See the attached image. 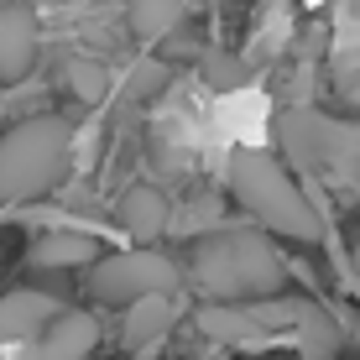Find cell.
<instances>
[{
    "label": "cell",
    "mask_w": 360,
    "mask_h": 360,
    "mask_svg": "<svg viewBox=\"0 0 360 360\" xmlns=\"http://www.w3.org/2000/svg\"><path fill=\"white\" fill-rule=\"evenodd\" d=\"M193 288L204 292V303H262L288 288V262L271 245V235L225 225L193 245Z\"/></svg>",
    "instance_id": "1"
},
{
    "label": "cell",
    "mask_w": 360,
    "mask_h": 360,
    "mask_svg": "<svg viewBox=\"0 0 360 360\" xmlns=\"http://www.w3.org/2000/svg\"><path fill=\"white\" fill-rule=\"evenodd\" d=\"M225 188L235 204H245V214L256 225H266L271 235H288V240H319L324 219L308 204V193L292 183V172L282 162H271L266 152H230L225 162Z\"/></svg>",
    "instance_id": "2"
},
{
    "label": "cell",
    "mask_w": 360,
    "mask_h": 360,
    "mask_svg": "<svg viewBox=\"0 0 360 360\" xmlns=\"http://www.w3.org/2000/svg\"><path fill=\"white\" fill-rule=\"evenodd\" d=\"M73 131L63 115H32L0 136V204H32L68 172Z\"/></svg>",
    "instance_id": "3"
},
{
    "label": "cell",
    "mask_w": 360,
    "mask_h": 360,
    "mask_svg": "<svg viewBox=\"0 0 360 360\" xmlns=\"http://www.w3.org/2000/svg\"><path fill=\"white\" fill-rule=\"evenodd\" d=\"M282 152L292 167H303L308 178H329L340 188H360V131L345 120L324 115V110L297 105L282 115Z\"/></svg>",
    "instance_id": "4"
},
{
    "label": "cell",
    "mask_w": 360,
    "mask_h": 360,
    "mask_svg": "<svg viewBox=\"0 0 360 360\" xmlns=\"http://www.w3.org/2000/svg\"><path fill=\"white\" fill-rule=\"evenodd\" d=\"M183 282V271L162 251H115L89 271V297L94 303H141V297H167Z\"/></svg>",
    "instance_id": "5"
},
{
    "label": "cell",
    "mask_w": 360,
    "mask_h": 360,
    "mask_svg": "<svg viewBox=\"0 0 360 360\" xmlns=\"http://www.w3.org/2000/svg\"><path fill=\"white\" fill-rule=\"evenodd\" d=\"M99 345V324L94 314H79V308H63V319H53L32 345H21L16 360H84Z\"/></svg>",
    "instance_id": "6"
},
{
    "label": "cell",
    "mask_w": 360,
    "mask_h": 360,
    "mask_svg": "<svg viewBox=\"0 0 360 360\" xmlns=\"http://www.w3.org/2000/svg\"><path fill=\"white\" fill-rule=\"evenodd\" d=\"M37 47H42V32H37L32 6L0 0V79L21 84L37 68Z\"/></svg>",
    "instance_id": "7"
},
{
    "label": "cell",
    "mask_w": 360,
    "mask_h": 360,
    "mask_svg": "<svg viewBox=\"0 0 360 360\" xmlns=\"http://www.w3.org/2000/svg\"><path fill=\"white\" fill-rule=\"evenodd\" d=\"M53 319H63V308H58V297L47 292H32V288H16L0 297V350H21V345H32L37 334H42Z\"/></svg>",
    "instance_id": "8"
},
{
    "label": "cell",
    "mask_w": 360,
    "mask_h": 360,
    "mask_svg": "<svg viewBox=\"0 0 360 360\" xmlns=\"http://www.w3.org/2000/svg\"><path fill=\"white\" fill-rule=\"evenodd\" d=\"M172 198L162 188H152V183H141V188H131L126 198H120V225H126V235H136V240H157V235L172 230Z\"/></svg>",
    "instance_id": "9"
},
{
    "label": "cell",
    "mask_w": 360,
    "mask_h": 360,
    "mask_svg": "<svg viewBox=\"0 0 360 360\" xmlns=\"http://www.w3.org/2000/svg\"><path fill=\"white\" fill-rule=\"evenodd\" d=\"M297 355L303 360H340L345 350V329H340V314L324 303H308L303 297V314H297Z\"/></svg>",
    "instance_id": "10"
},
{
    "label": "cell",
    "mask_w": 360,
    "mask_h": 360,
    "mask_svg": "<svg viewBox=\"0 0 360 360\" xmlns=\"http://www.w3.org/2000/svg\"><path fill=\"white\" fill-rule=\"evenodd\" d=\"M172 324H178V303H172V292H167V297H141V303H131V308H126L120 340H126V350L141 355L146 345H157Z\"/></svg>",
    "instance_id": "11"
},
{
    "label": "cell",
    "mask_w": 360,
    "mask_h": 360,
    "mask_svg": "<svg viewBox=\"0 0 360 360\" xmlns=\"http://www.w3.org/2000/svg\"><path fill=\"white\" fill-rule=\"evenodd\" d=\"M198 329H204L214 345H256L266 334L256 324L251 303H204L198 308Z\"/></svg>",
    "instance_id": "12"
},
{
    "label": "cell",
    "mask_w": 360,
    "mask_h": 360,
    "mask_svg": "<svg viewBox=\"0 0 360 360\" xmlns=\"http://www.w3.org/2000/svg\"><path fill=\"white\" fill-rule=\"evenodd\" d=\"M99 262V245L89 240V235H79V230H53V235H42V240L32 245V266H94Z\"/></svg>",
    "instance_id": "13"
},
{
    "label": "cell",
    "mask_w": 360,
    "mask_h": 360,
    "mask_svg": "<svg viewBox=\"0 0 360 360\" xmlns=\"http://www.w3.org/2000/svg\"><path fill=\"white\" fill-rule=\"evenodd\" d=\"M131 32L141 42H162V37L183 21V0H131Z\"/></svg>",
    "instance_id": "14"
},
{
    "label": "cell",
    "mask_w": 360,
    "mask_h": 360,
    "mask_svg": "<svg viewBox=\"0 0 360 360\" xmlns=\"http://www.w3.org/2000/svg\"><path fill=\"white\" fill-rule=\"evenodd\" d=\"M214 230H225L219 225V198L214 193H193V198H183L178 209H172V230L167 235H183V240H204V235H214Z\"/></svg>",
    "instance_id": "15"
},
{
    "label": "cell",
    "mask_w": 360,
    "mask_h": 360,
    "mask_svg": "<svg viewBox=\"0 0 360 360\" xmlns=\"http://www.w3.org/2000/svg\"><path fill=\"white\" fill-rule=\"evenodd\" d=\"M63 73H68V89L79 94L84 105L105 99V89H110V73H105V63H89V58H73V63H68Z\"/></svg>",
    "instance_id": "16"
},
{
    "label": "cell",
    "mask_w": 360,
    "mask_h": 360,
    "mask_svg": "<svg viewBox=\"0 0 360 360\" xmlns=\"http://www.w3.org/2000/svg\"><path fill=\"white\" fill-rule=\"evenodd\" d=\"M204 84H209V89H219V94L240 89V84H245V63H240V58H230V53H209L204 58Z\"/></svg>",
    "instance_id": "17"
},
{
    "label": "cell",
    "mask_w": 360,
    "mask_h": 360,
    "mask_svg": "<svg viewBox=\"0 0 360 360\" xmlns=\"http://www.w3.org/2000/svg\"><path fill=\"white\" fill-rule=\"evenodd\" d=\"M288 32H292V21H288V6H271V16H266V32H262V47H266V53H277V47L288 42Z\"/></svg>",
    "instance_id": "18"
},
{
    "label": "cell",
    "mask_w": 360,
    "mask_h": 360,
    "mask_svg": "<svg viewBox=\"0 0 360 360\" xmlns=\"http://www.w3.org/2000/svg\"><path fill=\"white\" fill-rule=\"evenodd\" d=\"M167 84V68L162 63H136V73H131V94H157Z\"/></svg>",
    "instance_id": "19"
},
{
    "label": "cell",
    "mask_w": 360,
    "mask_h": 360,
    "mask_svg": "<svg viewBox=\"0 0 360 360\" xmlns=\"http://www.w3.org/2000/svg\"><path fill=\"white\" fill-rule=\"evenodd\" d=\"M6 110H11V99H6V94H0V120H6Z\"/></svg>",
    "instance_id": "20"
},
{
    "label": "cell",
    "mask_w": 360,
    "mask_h": 360,
    "mask_svg": "<svg viewBox=\"0 0 360 360\" xmlns=\"http://www.w3.org/2000/svg\"><path fill=\"white\" fill-rule=\"evenodd\" d=\"M355 271H360V245H355Z\"/></svg>",
    "instance_id": "21"
}]
</instances>
